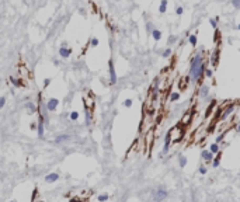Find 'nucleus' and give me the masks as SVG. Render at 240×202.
I'll use <instances>...</instances> for the list:
<instances>
[{"label": "nucleus", "instance_id": "30", "mask_svg": "<svg viewBox=\"0 0 240 202\" xmlns=\"http://www.w3.org/2000/svg\"><path fill=\"white\" fill-rule=\"evenodd\" d=\"M170 55H171V49H166L163 52V58H167V56H170Z\"/></svg>", "mask_w": 240, "mask_h": 202}, {"label": "nucleus", "instance_id": "14", "mask_svg": "<svg viewBox=\"0 0 240 202\" xmlns=\"http://www.w3.org/2000/svg\"><path fill=\"white\" fill-rule=\"evenodd\" d=\"M90 124H91V110H87L86 108V125L90 126Z\"/></svg>", "mask_w": 240, "mask_h": 202}, {"label": "nucleus", "instance_id": "22", "mask_svg": "<svg viewBox=\"0 0 240 202\" xmlns=\"http://www.w3.org/2000/svg\"><path fill=\"white\" fill-rule=\"evenodd\" d=\"M180 98V93H171V95H170V101H177Z\"/></svg>", "mask_w": 240, "mask_h": 202}, {"label": "nucleus", "instance_id": "26", "mask_svg": "<svg viewBox=\"0 0 240 202\" xmlns=\"http://www.w3.org/2000/svg\"><path fill=\"white\" fill-rule=\"evenodd\" d=\"M185 164H187V159L184 156H180V167H184Z\"/></svg>", "mask_w": 240, "mask_h": 202}, {"label": "nucleus", "instance_id": "11", "mask_svg": "<svg viewBox=\"0 0 240 202\" xmlns=\"http://www.w3.org/2000/svg\"><path fill=\"white\" fill-rule=\"evenodd\" d=\"M58 178H59L58 173H51V174H48L45 177V181H46V183H54V181H56Z\"/></svg>", "mask_w": 240, "mask_h": 202}, {"label": "nucleus", "instance_id": "12", "mask_svg": "<svg viewBox=\"0 0 240 202\" xmlns=\"http://www.w3.org/2000/svg\"><path fill=\"white\" fill-rule=\"evenodd\" d=\"M69 139H70V136H69V135H59L58 138L55 139V142L56 143H62V142H65V140H69Z\"/></svg>", "mask_w": 240, "mask_h": 202}, {"label": "nucleus", "instance_id": "34", "mask_svg": "<svg viewBox=\"0 0 240 202\" xmlns=\"http://www.w3.org/2000/svg\"><path fill=\"white\" fill-rule=\"evenodd\" d=\"M204 73H205L206 76H208V77H211V76H212V70H211V69H205Z\"/></svg>", "mask_w": 240, "mask_h": 202}, {"label": "nucleus", "instance_id": "37", "mask_svg": "<svg viewBox=\"0 0 240 202\" xmlns=\"http://www.w3.org/2000/svg\"><path fill=\"white\" fill-rule=\"evenodd\" d=\"M146 28H148V31H150V32H152V30H153V28H152V25H150V23H148V24H146Z\"/></svg>", "mask_w": 240, "mask_h": 202}, {"label": "nucleus", "instance_id": "16", "mask_svg": "<svg viewBox=\"0 0 240 202\" xmlns=\"http://www.w3.org/2000/svg\"><path fill=\"white\" fill-rule=\"evenodd\" d=\"M152 37L156 39V41H159V39L161 38V32L159 30H152Z\"/></svg>", "mask_w": 240, "mask_h": 202}, {"label": "nucleus", "instance_id": "40", "mask_svg": "<svg viewBox=\"0 0 240 202\" xmlns=\"http://www.w3.org/2000/svg\"><path fill=\"white\" fill-rule=\"evenodd\" d=\"M174 41H176V38H174V37H170V38H169V44H171V42H174Z\"/></svg>", "mask_w": 240, "mask_h": 202}, {"label": "nucleus", "instance_id": "9", "mask_svg": "<svg viewBox=\"0 0 240 202\" xmlns=\"http://www.w3.org/2000/svg\"><path fill=\"white\" fill-rule=\"evenodd\" d=\"M166 196H167V192H166L163 188H159V191L156 192V196H154V199H156V201H160V199H164Z\"/></svg>", "mask_w": 240, "mask_h": 202}, {"label": "nucleus", "instance_id": "8", "mask_svg": "<svg viewBox=\"0 0 240 202\" xmlns=\"http://www.w3.org/2000/svg\"><path fill=\"white\" fill-rule=\"evenodd\" d=\"M201 157H202V159H204L205 161H211V160H213V153L211 152V150H202Z\"/></svg>", "mask_w": 240, "mask_h": 202}, {"label": "nucleus", "instance_id": "6", "mask_svg": "<svg viewBox=\"0 0 240 202\" xmlns=\"http://www.w3.org/2000/svg\"><path fill=\"white\" fill-rule=\"evenodd\" d=\"M36 131H38V136H39V138H42L44 132H45V122H44L42 118H39V122H38V126H36Z\"/></svg>", "mask_w": 240, "mask_h": 202}, {"label": "nucleus", "instance_id": "35", "mask_svg": "<svg viewBox=\"0 0 240 202\" xmlns=\"http://www.w3.org/2000/svg\"><path fill=\"white\" fill-rule=\"evenodd\" d=\"M49 84H51V80H49V79H45V80H44V87H48Z\"/></svg>", "mask_w": 240, "mask_h": 202}, {"label": "nucleus", "instance_id": "29", "mask_svg": "<svg viewBox=\"0 0 240 202\" xmlns=\"http://www.w3.org/2000/svg\"><path fill=\"white\" fill-rule=\"evenodd\" d=\"M6 104V97H0V108H3Z\"/></svg>", "mask_w": 240, "mask_h": 202}, {"label": "nucleus", "instance_id": "20", "mask_svg": "<svg viewBox=\"0 0 240 202\" xmlns=\"http://www.w3.org/2000/svg\"><path fill=\"white\" fill-rule=\"evenodd\" d=\"M69 118H70L72 121H77V119H79V112H77V111L70 112V114H69Z\"/></svg>", "mask_w": 240, "mask_h": 202}, {"label": "nucleus", "instance_id": "23", "mask_svg": "<svg viewBox=\"0 0 240 202\" xmlns=\"http://www.w3.org/2000/svg\"><path fill=\"white\" fill-rule=\"evenodd\" d=\"M219 161H221V155H218L216 157H213V163H212V166H213V167H218V166H219Z\"/></svg>", "mask_w": 240, "mask_h": 202}, {"label": "nucleus", "instance_id": "32", "mask_svg": "<svg viewBox=\"0 0 240 202\" xmlns=\"http://www.w3.org/2000/svg\"><path fill=\"white\" fill-rule=\"evenodd\" d=\"M97 199H98V201H107L108 199V195H100Z\"/></svg>", "mask_w": 240, "mask_h": 202}, {"label": "nucleus", "instance_id": "41", "mask_svg": "<svg viewBox=\"0 0 240 202\" xmlns=\"http://www.w3.org/2000/svg\"><path fill=\"white\" fill-rule=\"evenodd\" d=\"M79 11H80V14H86L84 13V9H79Z\"/></svg>", "mask_w": 240, "mask_h": 202}, {"label": "nucleus", "instance_id": "4", "mask_svg": "<svg viewBox=\"0 0 240 202\" xmlns=\"http://www.w3.org/2000/svg\"><path fill=\"white\" fill-rule=\"evenodd\" d=\"M170 142H171V132L169 131V133L166 135V138H164V147H163V152H161V155H166V153L169 152Z\"/></svg>", "mask_w": 240, "mask_h": 202}, {"label": "nucleus", "instance_id": "33", "mask_svg": "<svg viewBox=\"0 0 240 202\" xmlns=\"http://www.w3.org/2000/svg\"><path fill=\"white\" fill-rule=\"evenodd\" d=\"M209 23H211V25H212L213 28H216V27H218V24H216V20H215V18H212Z\"/></svg>", "mask_w": 240, "mask_h": 202}, {"label": "nucleus", "instance_id": "7", "mask_svg": "<svg viewBox=\"0 0 240 202\" xmlns=\"http://www.w3.org/2000/svg\"><path fill=\"white\" fill-rule=\"evenodd\" d=\"M70 54H72V49H69V48H66V46H60V49H59V55L62 56V58H65V59H67L69 56H70Z\"/></svg>", "mask_w": 240, "mask_h": 202}, {"label": "nucleus", "instance_id": "38", "mask_svg": "<svg viewBox=\"0 0 240 202\" xmlns=\"http://www.w3.org/2000/svg\"><path fill=\"white\" fill-rule=\"evenodd\" d=\"M36 126H38V124H31V129H32V131H35Z\"/></svg>", "mask_w": 240, "mask_h": 202}, {"label": "nucleus", "instance_id": "2", "mask_svg": "<svg viewBox=\"0 0 240 202\" xmlns=\"http://www.w3.org/2000/svg\"><path fill=\"white\" fill-rule=\"evenodd\" d=\"M84 108H87V110H93V107H94V98H93V95H90L88 93L84 94Z\"/></svg>", "mask_w": 240, "mask_h": 202}, {"label": "nucleus", "instance_id": "21", "mask_svg": "<svg viewBox=\"0 0 240 202\" xmlns=\"http://www.w3.org/2000/svg\"><path fill=\"white\" fill-rule=\"evenodd\" d=\"M25 107H27L28 110H30V111L32 112V114H34L35 111H38V108H36V107H35L34 104H32V103H27V105H25Z\"/></svg>", "mask_w": 240, "mask_h": 202}, {"label": "nucleus", "instance_id": "28", "mask_svg": "<svg viewBox=\"0 0 240 202\" xmlns=\"http://www.w3.org/2000/svg\"><path fill=\"white\" fill-rule=\"evenodd\" d=\"M124 105H125V107H131V105H132V100H131V98L125 100V101H124Z\"/></svg>", "mask_w": 240, "mask_h": 202}, {"label": "nucleus", "instance_id": "43", "mask_svg": "<svg viewBox=\"0 0 240 202\" xmlns=\"http://www.w3.org/2000/svg\"><path fill=\"white\" fill-rule=\"evenodd\" d=\"M237 28H239V30H240V24H239V25H237Z\"/></svg>", "mask_w": 240, "mask_h": 202}, {"label": "nucleus", "instance_id": "18", "mask_svg": "<svg viewBox=\"0 0 240 202\" xmlns=\"http://www.w3.org/2000/svg\"><path fill=\"white\" fill-rule=\"evenodd\" d=\"M188 39H190V44H191L192 46H195V45H197V35H195V34H191Z\"/></svg>", "mask_w": 240, "mask_h": 202}, {"label": "nucleus", "instance_id": "25", "mask_svg": "<svg viewBox=\"0 0 240 202\" xmlns=\"http://www.w3.org/2000/svg\"><path fill=\"white\" fill-rule=\"evenodd\" d=\"M232 4H233L234 9L240 10V0H232Z\"/></svg>", "mask_w": 240, "mask_h": 202}, {"label": "nucleus", "instance_id": "17", "mask_svg": "<svg viewBox=\"0 0 240 202\" xmlns=\"http://www.w3.org/2000/svg\"><path fill=\"white\" fill-rule=\"evenodd\" d=\"M201 93H199V95L201 97H206L208 95V91H209V88H208V86H202L201 87V90H199Z\"/></svg>", "mask_w": 240, "mask_h": 202}, {"label": "nucleus", "instance_id": "19", "mask_svg": "<svg viewBox=\"0 0 240 202\" xmlns=\"http://www.w3.org/2000/svg\"><path fill=\"white\" fill-rule=\"evenodd\" d=\"M218 55H219V49L216 48V49H215V52H213V55H212V63H213V65L218 63Z\"/></svg>", "mask_w": 240, "mask_h": 202}, {"label": "nucleus", "instance_id": "5", "mask_svg": "<svg viewBox=\"0 0 240 202\" xmlns=\"http://www.w3.org/2000/svg\"><path fill=\"white\" fill-rule=\"evenodd\" d=\"M58 104H59V101L56 100V98H51V100L46 103V108H48V111H55V110H56V107H58Z\"/></svg>", "mask_w": 240, "mask_h": 202}, {"label": "nucleus", "instance_id": "42", "mask_svg": "<svg viewBox=\"0 0 240 202\" xmlns=\"http://www.w3.org/2000/svg\"><path fill=\"white\" fill-rule=\"evenodd\" d=\"M237 132L240 133V125H237Z\"/></svg>", "mask_w": 240, "mask_h": 202}, {"label": "nucleus", "instance_id": "15", "mask_svg": "<svg viewBox=\"0 0 240 202\" xmlns=\"http://www.w3.org/2000/svg\"><path fill=\"white\" fill-rule=\"evenodd\" d=\"M166 9H167V0H161L160 7H159V11H160V13H166Z\"/></svg>", "mask_w": 240, "mask_h": 202}, {"label": "nucleus", "instance_id": "3", "mask_svg": "<svg viewBox=\"0 0 240 202\" xmlns=\"http://www.w3.org/2000/svg\"><path fill=\"white\" fill-rule=\"evenodd\" d=\"M108 69H109V83L115 84L117 83V75H115V69H114L112 60H109V62H108Z\"/></svg>", "mask_w": 240, "mask_h": 202}, {"label": "nucleus", "instance_id": "27", "mask_svg": "<svg viewBox=\"0 0 240 202\" xmlns=\"http://www.w3.org/2000/svg\"><path fill=\"white\" fill-rule=\"evenodd\" d=\"M90 45H91V46H97V45H98V39H97V38H91Z\"/></svg>", "mask_w": 240, "mask_h": 202}, {"label": "nucleus", "instance_id": "31", "mask_svg": "<svg viewBox=\"0 0 240 202\" xmlns=\"http://www.w3.org/2000/svg\"><path fill=\"white\" fill-rule=\"evenodd\" d=\"M199 173H201V174H206V167L205 166H201V167H199Z\"/></svg>", "mask_w": 240, "mask_h": 202}, {"label": "nucleus", "instance_id": "39", "mask_svg": "<svg viewBox=\"0 0 240 202\" xmlns=\"http://www.w3.org/2000/svg\"><path fill=\"white\" fill-rule=\"evenodd\" d=\"M34 199H36V188L34 189V194H32V201Z\"/></svg>", "mask_w": 240, "mask_h": 202}, {"label": "nucleus", "instance_id": "36", "mask_svg": "<svg viewBox=\"0 0 240 202\" xmlns=\"http://www.w3.org/2000/svg\"><path fill=\"white\" fill-rule=\"evenodd\" d=\"M176 13L180 15V14H182V7H177V10H176Z\"/></svg>", "mask_w": 240, "mask_h": 202}, {"label": "nucleus", "instance_id": "13", "mask_svg": "<svg viewBox=\"0 0 240 202\" xmlns=\"http://www.w3.org/2000/svg\"><path fill=\"white\" fill-rule=\"evenodd\" d=\"M9 80H10V83H13L15 87H21L23 84H24V83H23V80H21V82H18L20 79H15V77H10Z\"/></svg>", "mask_w": 240, "mask_h": 202}, {"label": "nucleus", "instance_id": "10", "mask_svg": "<svg viewBox=\"0 0 240 202\" xmlns=\"http://www.w3.org/2000/svg\"><path fill=\"white\" fill-rule=\"evenodd\" d=\"M233 108H234V105H233V104H232V105H229V107H227L226 110L223 111V114L221 115V119H226L227 116H229V115L232 114V112H233Z\"/></svg>", "mask_w": 240, "mask_h": 202}, {"label": "nucleus", "instance_id": "1", "mask_svg": "<svg viewBox=\"0 0 240 202\" xmlns=\"http://www.w3.org/2000/svg\"><path fill=\"white\" fill-rule=\"evenodd\" d=\"M205 72V63H204V59H202L201 54L195 55L192 60H191V66H190V79L192 80L194 83H197L199 79L202 77Z\"/></svg>", "mask_w": 240, "mask_h": 202}, {"label": "nucleus", "instance_id": "24", "mask_svg": "<svg viewBox=\"0 0 240 202\" xmlns=\"http://www.w3.org/2000/svg\"><path fill=\"white\" fill-rule=\"evenodd\" d=\"M209 150L212 152V153H218V152H219V146H218V143H213L212 146H211Z\"/></svg>", "mask_w": 240, "mask_h": 202}]
</instances>
